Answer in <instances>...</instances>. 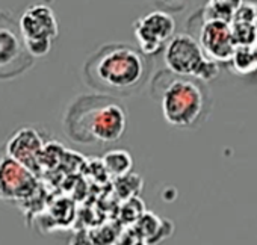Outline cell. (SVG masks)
I'll return each mask as SVG.
<instances>
[{"mask_svg": "<svg viewBox=\"0 0 257 245\" xmlns=\"http://www.w3.org/2000/svg\"><path fill=\"white\" fill-rule=\"evenodd\" d=\"M152 58L125 43L97 49L83 64V82L97 94L121 98L138 94L147 85Z\"/></svg>", "mask_w": 257, "mask_h": 245, "instance_id": "6da1fadb", "label": "cell"}, {"mask_svg": "<svg viewBox=\"0 0 257 245\" xmlns=\"http://www.w3.org/2000/svg\"><path fill=\"white\" fill-rule=\"evenodd\" d=\"M127 128V110L119 98L103 94L79 95L64 115L65 135L83 146L116 143Z\"/></svg>", "mask_w": 257, "mask_h": 245, "instance_id": "7a4b0ae2", "label": "cell"}, {"mask_svg": "<svg viewBox=\"0 0 257 245\" xmlns=\"http://www.w3.org/2000/svg\"><path fill=\"white\" fill-rule=\"evenodd\" d=\"M150 92L165 121L179 129L198 128L212 110V94L206 82L174 74L168 68L153 76Z\"/></svg>", "mask_w": 257, "mask_h": 245, "instance_id": "3957f363", "label": "cell"}, {"mask_svg": "<svg viewBox=\"0 0 257 245\" xmlns=\"http://www.w3.org/2000/svg\"><path fill=\"white\" fill-rule=\"evenodd\" d=\"M165 64L170 71L185 77L210 82L219 74V64L206 56L191 34H176L165 47Z\"/></svg>", "mask_w": 257, "mask_h": 245, "instance_id": "277c9868", "label": "cell"}, {"mask_svg": "<svg viewBox=\"0 0 257 245\" xmlns=\"http://www.w3.org/2000/svg\"><path fill=\"white\" fill-rule=\"evenodd\" d=\"M35 58L28 52L19 20L0 10V82L13 80L28 73Z\"/></svg>", "mask_w": 257, "mask_h": 245, "instance_id": "5b68a950", "label": "cell"}, {"mask_svg": "<svg viewBox=\"0 0 257 245\" xmlns=\"http://www.w3.org/2000/svg\"><path fill=\"white\" fill-rule=\"evenodd\" d=\"M19 23L28 52L35 59L46 56L59 35L55 11L46 4H34L25 10Z\"/></svg>", "mask_w": 257, "mask_h": 245, "instance_id": "8992f818", "label": "cell"}, {"mask_svg": "<svg viewBox=\"0 0 257 245\" xmlns=\"http://www.w3.org/2000/svg\"><path fill=\"white\" fill-rule=\"evenodd\" d=\"M197 23V34L192 35L207 58L215 62H228L236 53V41L233 35V28L230 23L218 20H206L203 13L198 11L191 17Z\"/></svg>", "mask_w": 257, "mask_h": 245, "instance_id": "52a82bcc", "label": "cell"}, {"mask_svg": "<svg viewBox=\"0 0 257 245\" xmlns=\"http://www.w3.org/2000/svg\"><path fill=\"white\" fill-rule=\"evenodd\" d=\"M38 189L37 174L13 159L5 146L0 147V200L20 201L32 197Z\"/></svg>", "mask_w": 257, "mask_h": 245, "instance_id": "ba28073f", "label": "cell"}, {"mask_svg": "<svg viewBox=\"0 0 257 245\" xmlns=\"http://www.w3.org/2000/svg\"><path fill=\"white\" fill-rule=\"evenodd\" d=\"M135 38L138 49L149 58L161 50H165L168 43L176 35L174 19L164 11H152L140 17L135 25Z\"/></svg>", "mask_w": 257, "mask_h": 245, "instance_id": "9c48e42d", "label": "cell"}, {"mask_svg": "<svg viewBox=\"0 0 257 245\" xmlns=\"http://www.w3.org/2000/svg\"><path fill=\"white\" fill-rule=\"evenodd\" d=\"M7 153L29 168L32 173L38 174L40 170V155L43 153V140L40 134L32 128L19 129L10 141L5 144Z\"/></svg>", "mask_w": 257, "mask_h": 245, "instance_id": "30bf717a", "label": "cell"}, {"mask_svg": "<svg viewBox=\"0 0 257 245\" xmlns=\"http://www.w3.org/2000/svg\"><path fill=\"white\" fill-rule=\"evenodd\" d=\"M132 165H134L132 156L125 150H112L103 156V167L106 173L118 179L125 177L127 173L132 170Z\"/></svg>", "mask_w": 257, "mask_h": 245, "instance_id": "8fae6325", "label": "cell"}, {"mask_svg": "<svg viewBox=\"0 0 257 245\" xmlns=\"http://www.w3.org/2000/svg\"><path fill=\"white\" fill-rule=\"evenodd\" d=\"M237 7H239V2H209L201 10V13L206 20H218V22L231 23L237 11Z\"/></svg>", "mask_w": 257, "mask_h": 245, "instance_id": "7c38bea8", "label": "cell"}, {"mask_svg": "<svg viewBox=\"0 0 257 245\" xmlns=\"http://www.w3.org/2000/svg\"><path fill=\"white\" fill-rule=\"evenodd\" d=\"M70 245H94V239L85 230H80L73 236Z\"/></svg>", "mask_w": 257, "mask_h": 245, "instance_id": "4fadbf2b", "label": "cell"}]
</instances>
